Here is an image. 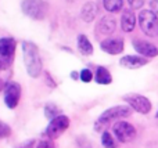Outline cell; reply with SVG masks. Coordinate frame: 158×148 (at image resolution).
I'll list each match as a JSON object with an SVG mask.
<instances>
[{"instance_id":"6da1fadb","label":"cell","mask_w":158,"mask_h":148,"mask_svg":"<svg viewBox=\"0 0 158 148\" xmlns=\"http://www.w3.org/2000/svg\"><path fill=\"white\" fill-rule=\"evenodd\" d=\"M21 47H22V58H24L27 74L33 79H38L42 75V71H43V64H42L39 47L33 42H28V40L22 42Z\"/></svg>"},{"instance_id":"8fae6325","label":"cell","mask_w":158,"mask_h":148,"mask_svg":"<svg viewBox=\"0 0 158 148\" xmlns=\"http://www.w3.org/2000/svg\"><path fill=\"white\" fill-rule=\"evenodd\" d=\"M101 50L110 55H118L123 51V40L121 38H107L101 42Z\"/></svg>"},{"instance_id":"277c9868","label":"cell","mask_w":158,"mask_h":148,"mask_svg":"<svg viewBox=\"0 0 158 148\" xmlns=\"http://www.w3.org/2000/svg\"><path fill=\"white\" fill-rule=\"evenodd\" d=\"M17 49V42L13 38H2L0 39V71H6L10 68L14 60Z\"/></svg>"},{"instance_id":"cb8c5ba5","label":"cell","mask_w":158,"mask_h":148,"mask_svg":"<svg viewBox=\"0 0 158 148\" xmlns=\"http://www.w3.org/2000/svg\"><path fill=\"white\" fill-rule=\"evenodd\" d=\"M129 6H131V8H133V10H139V8L143 7V4H144V0H128Z\"/></svg>"},{"instance_id":"5b68a950","label":"cell","mask_w":158,"mask_h":148,"mask_svg":"<svg viewBox=\"0 0 158 148\" xmlns=\"http://www.w3.org/2000/svg\"><path fill=\"white\" fill-rule=\"evenodd\" d=\"M139 25L143 33L150 38H156L158 35V15L151 10H142L139 14Z\"/></svg>"},{"instance_id":"52a82bcc","label":"cell","mask_w":158,"mask_h":148,"mask_svg":"<svg viewBox=\"0 0 158 148\" xmlns=\"http://www.w3.org/2000/svg\"><path fill=\"white\" fill-rule=\"evenodd\" d=\"M69 127V118L65 115H58L57 118L52 119L50 123L47 125L44 134L50 138V140H56L64 132H67V129Z\"/></svg>"},{"instance_id":"ac0fdd59","label":"cell","mask_w":158,"mask_h":148,"mask_svg":"<svg viewBox=\"0 0 158 148\" xmlns=\"http://www.w3.org/2000/svg\"><path fill=\"white\" fill-rule=\"evenodd\" d=\"M103 6L108 13H119L123 7V0H103Z\"/></svg>"},{"instance_id":"603a6c76","label":"cell","mask_w":158,"mask_h":148,"mask_svg":"<svg viewBox=\"0 0 158 148\" xmlns=\"http://www.w3.org/2000/svg\"><path fill=\"white\" fill-rule=\"evenodd\" d=\"M36 148H56L54 143H53V140H42L38 143V146H36Z\"/></svg>"},{"instance_id":"7a4b0ae2","label":"cell","mask_w":158,"mask_h":148,"mask_svg":"<svg viewBox=\"0 0 158 148\" xmlns=\"http://www.w3.org/2000/svg\"><path fill=\"white\" fill-rule=\"evenodd\" d=\"M132 114V108L129 105H115L108 110H106L100 116H98L97 122L94 125L96 130H103V126L108 125L112 121H119L122 118H126Z\"/></svg>"},{"instance_id":"8992f818","label":"cell","mask_w":158,"mask_h":148,"mask_svg":"<svg viewBox=\"0 0 158 148\" xmlns=\"http://www.w3.org/2000/svg\"><path fill=\"white\" fill-rule=\"evenodd\" d=\"M112 132L114 136L117 137V140L119 143H131L136 138V129L133 125H131L129 122L125 121H118L117 123L112 126Z\"/></svg>"},{"instance_id":"ffe728a7","label":"cell","mask_w":158,"mask_h":148,"mask_svg":"<svg viewBox=\"0 0 158 148\" xmlns=\"http://www.w3.org/2000/svg\"><path fill=\"white\" fill-rule=\"evenodd\" d=\"M101 144H103L104 148H117L118 147L117 140H115L114 136L110 132H103V134H101Z\"/></svg>"},{"instance_id":"4316f807","label":"cell","mask_w":158,"mask_h":148,"mask_svg":"<svg viewBox=\"0 0 158 148\" xmlns=\"http://www.w3.org/2000/svg\"><path fill=\"white\" fill-rule=\"evenodd\" d=\"M71 78H72L74 80L81 79V74H78V72H71Z\"/></svg>"},{"instance_id":"f546056e","label":"cell","mask_w":158,"mask_h":148,"mask_svg":"<svg viewBox=\"0 0 158 148\" xmlns=\"http://www.w3.org/2000/svg\"><path fill=\"white\" fill-rule=\"evenodd\" d=\"M156 116H157V118H158V112H157V115H156Z\"/></svg>"},{"instance_id":"83f0119b","label":"cell","mask_w":158,"mask_h":148,"mask_svg":"<svg viewBox=\"0 0 158 148\" xmlns=\"http://www.w3.org/2000/svg\"><path fill=\"white\" fill-rule=\"evenodd\" d=\"M67 2H69V3H72V2H75V0H67Z\"/></svg>"},{"instance_id":"7c38bea8","label":"cell","mask_w":158,"mask_h":148,"mask_svg":"<svg viewBox=\"0 0 158 148\" xmlns=\"http://www.w3.org/2000/svg\"><path fill=\"white\" fill-rule=\"evenodd\" d=\"M117 28V21L111 15H104L96 26V36H110Z\"/></svg>"},{"instance_id":"9a60e30c","label":"cell","mask_w":158,"mask_h":148,"mask_svg":"<svg viewBox=\"0 0 158 148\" xmlns=\"http://www.w3.org/2000/svg\"><path fill=\"white\" fill-rule=\"evenodd\" d=\"M136 26V15L133 14V11L125 10L121 17V28L123 32H132Z\"/></svg>"},{"instance_id":"4fadbf2b","label":"cell","mask_w":158,"mask_h":148,"mask_svg":"<svg viewBox=\"0 0 158 148\" xmlns=\"http://www.w3.org/2000/svg\"><path fill=\"white\" fill-rule=\"evenodd\" d=\"M148 60L142 55H123L119 60V65L126 69H139L147 65Z\"/></svg>"},{"instance_id":"7402d4cb","label":"cell","mask_w":158,"mask_h":148,"mask_svg":"<svg viewBox=\"0 0 158 148\" xmlns=\"http://www.w3.org/2000/svg\"><path fill=\"white\" fill-rule=\"evenodd\" d=\"M10 134H11V127L3 121H0V138L8 137Z\"/></svg>"},{"instance_id":"5bb4252c","label":"cell","mask_w":158,"mask_h":148,"mask_svg":"<svg viewBox=\"0 0 158 148\" xmlns=\"http://www.w3.org/2000/svg\"><path fill=\"white\" fill-rule=\"evenodd\" d=\"M97 13H98V6L94 2H87L81 8V18L85 22H93L94 18L97 17Z\"/></svg>"},{"instance_id":"30bf717a","label":"cell","mask_w":158,"mask_h":148,"mask_svg":"<svg viewBox=\"0 0 158 148\" xmlns=\"http://www.w3.org/2000/svg\"><path fill=\"white\" fill-rule=\"evenodd\" d=\"M133 49L139 53L140 55L146 58H154L158 55V47H156L153 43L143 39H135L133 40Z\"/></svg>"},{"instance_id":"f1b7e54d","label":"cell","mask_w":158,"mask_h":148,"mask_svg":"<svg viewBox=\"0 0 158 148\" xmlns=\"http://www.w3.org/2000/svg\"><path fill=\"white\" fill-rule=\"evenodd\" d=\"M0 89H2V82H0Z\"/></svg>"},{"instance_id":"d6986e66","label":"cell","mask_w":158,"mask_h":148,"mask_svg":"<svg viewBox=\"0 0 158 148\" xmlns=\"http://www.w3.org/2000/svg\"><path fill=\"white\" fill-rule=\"evenodd\" d=\"M61 110L57 107L56 104H53V102H47L46 105H44V116H46L47 119H54L57 118L58 115H61Z\"/></svg>"},{"instance_id":"484cf974","label":"cell","mask_w":158,"mask_h":148,"mask_svg":"<svg viewBox=\"0 0 158 148\" xmlns=\"http://www.w3.org/2000/svg\"><path fill=\"white\" fill-rule=\"evenodd\" d=\"M150 10L153 11L154 14L158 15V0H151L150 2Z\"/></svg>"},{"instance_id":"e0dca14e","label":"cell","mask_w":158,"mask_h":148,"mask_svg":"<svg viewBox=\"0 0 158 148\" xmlns=\"http://www.w3.org/2000/svg\"><path fill=\"white\" fill-rule=\"evenodd\" d=\"M77 42H78V50L83 55H92L93 54V46H92V43H90L89 38H87L86 35H78Z\"/></svg>"},{"instance_id":"9c48e42d","label":"cell","mask_w":158,"mask_h":148,"mask_svg":"<svg viewBox=\"0 0 158 148\" xmlns=\"http://www.w3.org/2000/svg\"><path fill=\"white\" fill-rule=\"evenodd\" d=\"M21 98V86L17 82H7L4 86V104L10 110L17 108Z\"/></svg>"},{"instance_id":"3957f363","label":"cell","mask_w":158,"mask_h":148,"mask_svg":"<svg viewBox=\"0 0 158 148\" xmlns=\"http://www.w3.org/2000/svg\"><path fill=\"white\" fill-rule=\"evenodd\" d=\"M21 10L29 18L42 21L49 14V4L44 0H22Z\"/></svg>"},{"instance_id":"d4e9b609","label":"cell","mask_w":158,"mask_h":148,"mask_svg":"<svg viewBox=\"0 0 158 148\" xmlns=\"http://www.w3.org/2000/svg\"><path fill=\"white\" fill-rule=\"evenodd\" d=\"M33 146H35V140H27L19 146H17L15 148H33Z\"/></svg>"},{"instance_id":"ba28073f","label":"cell","mask_w":158,"mask_h":148,"mask_svg":"<svg viewBox=\"0 0 158 148\" xmlns=\"http://www.w3.org/2000/svg\"><path fill=\"white\" fill-rule=\"evenodd\" d=\"M123 100L125 102H128V105L132 108L133 111L139 114H143V115H147L151 111V102L147 97L142 96V94H125L123 96Z\"/></svg>"},{"instance_id":"44dd1931","label":"cell","mask_w":158,"mask_h":148,"mask_svg":"<svg viewBox=\"0 0 158 148\" xmlns=\"http://www.w3.org/2000/svg\"><path fill=\"white\" fill-rule=\"evenodd\" d=\"M79 74H81V80L82 82H85V83H89V82H92V80L94 79V75H93V72L90 71L89 68L82 69Z\"/></svg>"},{"instance_id":"2e32d148","label":"cell","mask_w":158,"mask_h":148,"mask_svg":"<svg viewBox=\"0 0 158 148\" xmlns=\"http://www.w3.org/2000/svg\"><path fill=\"white\" fill-rule=\"evenodd\" d=\"M94 80L98 85H110L112 82V76L110 74V71L106 66H97L94 72Z\"/></svg>"}]
</instances>
